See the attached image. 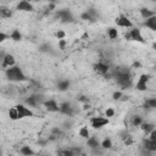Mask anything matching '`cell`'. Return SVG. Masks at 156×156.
I'll list each match as a JSON object with an SVG mask.
<instances>
[{
    "label": "cell",
    "instance_id": "6da1fadb",
    "mask_svg": "<svg viewBox=\"0 0 156 156\" xmlns=\"http://www.w3.org/2000/svg\"><path fill=\"white\" fill-rule=\"evenodd\" d=\"M5 78L12 83H21L28 80V77L26 76L23 69L17 65H13L5 69Z\"/></svg>",
    "mask_w": 156,
    "mask_h": 156
},
{
    "label": "cell",
    "instance_id": "ab89813d",
    "mask_svg": "<svg viewBox=\"0 0 156 156\" xmlns=\"http://www.w3.org/2000/svg\"><path fill=\"white\" fill-rule=\"evenodd\" d=\"M71 150H72V152H73V156H74V155H78V154H82V150H80L79 147H71Z\"/></svg>",
    "mask_w": 156,
    "mask_h": 156
},
{
    "label": "cell",
    "instance_id": "f35d334b",
    "mask_svg": "<svg viewBox=\"0 0 156 156\" xmlns=\"http://www.w3.org/2000/svg\"><path fill=\"white\" fill-rule=\"evenodd\" d=\"M65 48H66V40L65 39H60L58 40V49L60 50H65Z\"/></svg>",
    "mask_w": 156,
    "mask_h": 156
},
{
    "label": "cell",
    "instance_id": "484cf974",
    "mask_svg": "<svg viewBox=\"0 0 156 156\" xmlns=\"http://www.w3.org/2000/svg\"><path fill=\"white\" fill-rule=\"evenodd\" d=\"M100 146H101L104 150H108V149H111V147L113 146V144H112V139L108 138V136H106L102 141H100Z\"/></svg>",
    "mask_w": 156,
    "mask_h": 156
},
{
    "label": "cell",
    "instance_id": "ac0fdd59",
    "mask_svg": "<svg viewBox=\"0 0 156 156\" xmlns=\"http://www.w3.org/2000/svg\"><path fill=\"white\" fill-rule=\"evenodd\" d=\"M71 87V80L69 79H60L57 82V89L60 91H67Z\"/></svg>",
    "mask_w": 156,
    "mask_h": 156
},
{
    "label": "cell",
    "instance_id": "8d00e7d4",
    "mask_svg": "<svg viewBox=\"0 0 156 156\" xmlns=\"http://www.w3.org/2000/svg\"><path fill=\"white\" fill-rule=\"evenodd\" d=\"M54 35H55V38H57V39L60 40V39H65V37H66V33H65L63 30H61V29H60V30H57V32H56Z\"/></svg>",
    "mask_w": 156,
    "mask_h": 156
},
{
    "label": "cell",
    "instance_id": "2e32d148",
    "mask_svg": "<svg viewBox=\"0 0 156 156\" xmlns=\"http://www.w3.org/2000/svg\"><path fill=\"white\" fill-rule=\"evenodd\" d=\"M143 26L146 27V28H149L150 30L155 32V30H156V15H154V16L146 18V20L143 22Z\"/></svg>",
    "mask_w": 156,
    "mask_h": 156
},
{
    "label": "cell",
    "instance_id": "30bf717a",
    "mask_svg": "<svg viewBox=\"0 0 156 156\" xmlns=\"http://www.w3.org/2000/svg\"><path fill=\"white\" fill-rule=\"evenodd\" d=\"M16 10L17 11H22V12H34V5L32 4V1L28 0H20L18 4L16 5Z\"/></svg>",
    "mask_w": 156,
    "mask_h": 156
},
{
    "label": "cell",
    "instance_id": "b9f144b4",
    "mask_svg": "<svg viewBox=\"0 0 156 156\" xmlns=\"http://www.w3.org/2000/svg\"><path fill=\"white\" fill-rule=\"evenodd\" d=\"M4 55H5V52H0V66H1V62H2V58H4Z\"/></svg>",
    "mask_w": 156,
    "mask_h": 156
},
{
    "label": "cell",
    "instance_id": "5bb4252c",
    "mask_svg": "<svg viewBox=\"0 0 156 156\" xmlns=\"http://www.w3.org/2000/svg\"><path fill=\"white\" fill-rule=\"evenodd\" d=\"M13 65H16L15 56H13V55H11V54L5 52L4 58H2V62H1V68L6 69V68H9V67H11V66H13Z\"/></svg>",
    "mask_w": 156,
    "mask_h": 156
},
{
    "label": "cell",
    "instance_id": "52a82bcc",
    "mask_svg": "<svg viewBox=\"0 0 156 156\" xmlns=\"http://www.w3.org/2000/svg\"><path fill=\"white\" fill-rule=\"evenodd\" d=\"M129 37H130V40H134V41H138V43H141V44H145L146 40L144 39L143 37V33H141V29L138 28V27H132L129 28Z\"/></svg>",
    "mask_w": 156,
    "mask_h": 156
},
{
    "label": "cell",
    "instance_id": "d6a6232c",
    "mask_svg": "<svg viewBox=\"0 0 156 156\" xmlns=\"http://www.w3.org/2000/svg\"><path fill=\"white\" fill-rule=\"evenodd\" d=\"M72 126H73V121L71 119V117H68V118L61 124V128H62L63 130H67V129H71Z\"/></svg>",
    "mask_w": 156,
    "mask_h": 156
},
{
    "label": "cell",
    "instance_id": "ee69618b",
    "mask_svg": "<svg viewBox=\"0 0 156 156\" xmlns=\"http://www.w3.org/2000/svg\"><path fill=\"white\" fill-rule=\"evenodd\" d=\"M48 1H49V2H55L56 0H48Z\"/></svg>",
    "mask_w": 156,
    "mask_h": 156
},
{
    "label": "cell",
    "instance_id": "e0dca14e",
    "mask_svg": "<svg viewBox=\"0 0 156 156\" xmlns=\"http://www.w3.org/2000/svg\"><path fill=\"white\" fill-rule=\"evenodd\" d=\"M12 15H13V11L10 7L0 5V17L1 18H11Z\"/></svg>",
    "mask_w": 156,
    "mask_h": 156
},
{
    "label": "cell",
    "instance_id": "5b68a950",
    "mask_svg": "<svg viewBox=\"0 0 156 156\" xmlns=\"http://www.w3.org/2000/svg\"><path fill=\"white\" fill-rule=\"evenodd\" d=\"M110 123L107 117H101V116H96V117H91L90 118V126L94 129H101L105 126H107Z\"/></svg>",
    "mask_w": 156,
    "mask_h": 156
},
{
    "label": "cell",
    "instance_id": "74e56055",
    "mask_svg": "<svg viewBox=\"0 0 156 156\" xmlns=\"http://www.w3.org/2000/svg\"><path fill=\"white\" fill-rule=\"evenodd\" d=\"M113 116H115V110H113L112 107H108V108L106 110V112H105V117L111 118V117H113Z\"/></svg>",
    "mask_w": 156,
    "mask_h": 156
},
{
    "label": "cell",
    "instance_id": "d590c367",
    "mask_svg": "<svg viewBox=\"0 0 156 156\" xmlns=\"http://www.w3.org/2000/svg\"><path fill=\"white\" fill-rule=\"evenodd\" d=\"M7 39H10V34H7V33L0 30V44H2V43H4L5 40H7Z\"/></svg>",
    "mask_w": 156,
    "mask_h": 156
},
{
    "label": "cell",
    "instance_id": "8992f818",
    "mask_svg": "<svg viewBox=\"0 0 156 156\" xmlns=\"http://www.w3.org/2000/svg\"><path fill=\"white\" fill-rule=\"evenodd\" d=\"M16 110H17V113H18V119H22V118H26V117H33L34 113L33 111L24 104H18L15 106Z\"/></svg>",
    "mask_w": 156,
    "mask_h": 156
},
{
    "label": "cell",
    "instance_id": "7a4b0ae2",
    "mask_svg": "<svg viewBox=\"0 0 156 156\" xmlns=\"http://www.w3.org/2000/svg\"><path fill=\"white\" fill-rule=\"evenodd\" d=\"M116 82L119 87H122V89H127L132 85V76L129 73V69L127 67H118L115 69L113 73Z\"/></svg>",
    "mask_w": 156,
    "mask_h": 156
},
{
    "label": "cell",
    "instance_id": "3957f363",
    "mask_svg": "<svg viewBox=\"0 0 156 156\" xmlns=\"http://www.w3.org/2000/svg\"><path fill=\"white\" fill-rule=\"evenodd\" d=\"M55 15H56V17H58V20L62 23H72V22H74V15L72 13V11L69 9L56 10Z\"/></svg>",
    "mask_w": 156,
    "mask_h": 156
},
{
    "label": "cell",
    "instance_id": "7c38bea8",
    "mask_svg": "<svg viewBox=\"0 0 156 156\" xmlns=\"http://www.w3.org/2000/svg\"><path fill=\"white\" fill-rule=\"evenodd\" d=\"M94 71L100 76H106L110 72V66L104 61H99L98 63L94 65Z\"/></svg>",
    "mask_w": 156,
    "mask_h": 156
},
{
    "label": "cell",
    "instance_id": "277c9868",
    "mask_svg": "<svg viewBox=\"0 0 156 156\" xmlns=\"http://www.w3.org/2000/svg\"><path fill=\"white\" fill-rule=\"evenodd\" d=\"M58 112L61 115H65L67 117H73L74 115V107L69 101H62L58 105Z\"/></svg>",
    "mask_w": 156,
    "mask_h": 156
},
{
    "label": "cell",
    "instance_id": "9c48e42d",
    "mask_svg": "<svg viewBox=\"0 0 156 156\" xmlns=\"http://www.w3.org/2000/svg\"><path fill=\"white\" fill-rule=\"evenodd\" d=\"M116 24H117V27H119V28H127V29L134 27V23H133L124 13H119V16L116 18Z\"/></svg>",
    "mask_w": 156,
    "mask_h": 156
},
{
    "label": "cell",
    "instance_id": "8fae6325",
    "mask_svg": "<svg viewBox=\"0 0 156 156\" xmlns=\"http://www.w3.org/2000/svg\"><path fill=\"white\" fill-rule=\"evenodd\" d=\"M98 17V12L95 11V9L90 7V9H87L84 12L80 13V20L83 21H88V22H94Z\"/></svg>",
    "mask_w": 156,
    "mask_h": 156
},
{
    "label": "cell",
    "instance_id": "f6af8a7d",
    "mask_svg": "<svg viewBox=\"0 0 156 156\" xmlns=\"http://www.w3.org/2000/svg\"><path fill=\"white\" fill-rule=\"evenodd\" d=\"M34 1H43V0H34Z\"/></svg>",
    "mask_w": 156,
    "mask_h": 156
},
{
    "label": "cell",
    "instance_id": "cb8c5ba5",
    "mask_svg": "<svg viewBox=\"0 0 156 156\" xmlns=\"http://www.w3.org/2000/svg\"><path fill=\"white\" fill-rule=\"evenodd\" d=\"M143 107L146 110H154V108H156V99L155 98H151V99H146L145 100V102H144V105H143Z\"/></svg>",
    "mask_w": 156,
    "mask_h": 156
},
{
    "label": "cell",
    "instance_id": "f1b7e54d",
    "mask_svg": "<svg viewBox=\"0 0 156 156\" xmlns=\"http://www.w3.org/2000/svg\"><path fill=\"white\" fill-rule=\"evenodd\" d=\"M9 117H10L11 121H17L18 119V113H17V110H16L15 106L9 110Z\"/></svg>",
    "mask_w": 156,
    "mask_h": 156
},
{
    "label": "cell",
    "instance_id": "1f68e13d",
    "mask_svg": "<svg viewBox=\"0 0 156 156\" xmlns=\"http://www.w3.org/2000/svg\"><path fill=\"white\" fill-rule=\"evenodd\" d=\"M39 51H41V52H46V54H49V52L51 54V52H52V48H51V45L44 43V44H41V45L39 46Z\"/></svg>",
    "mask_w": 156,
    "mask_h": 156
},
{
    "label": "cell",
    "instance_id": "4fadbf2b",
    "mask_svg": "<svg viewBox=\"0 0 156 156\" xmlns=\"http://www.w3.org/2000/svg\"><path fill=\"white\" fill-rule=\"evenodd\" d=\"M41 105L49 112H58V104L55 99H45V101Z\"/></svg>",
    "mask_w": 156,
    "mask_h": 156
},
{
    "label": "cell",
    "instance_id": "836d02e7",
    "mask_svg": "<svg viewBox=\"0 0 156 156\" xmlns=\"http://www.w3.org/2000/svg\"><path fill=\"white\" fill-rule=\"evenodd\" d=\"M122 95H123V93H122L121 90H116V91L112 93V99H113L115 101H121Z\"/></svg>",
    "mask_w": 156,
    "mask_h": 156
},
{
    "label": "cell",
    "instance_id": "60d3db41",
    "mask_svg": "<svg viewBox=\"0 0 156 156\" xmlns=\"http://www.w3.org/2000/svg\"><path fill=\"white\" fill-rule=\"evenodd\" d=\"M78 101H79V102H85V104H87V102L89 101V99H88L87 96L82 95V96H79V98H78Z\"/></svg>",
    "mask_w": 156,
    "mask_h": 156
},
{
    "label": "cell",
    "instance_id": "4dcf8cb0",
    "mask_svg": "<svg viewBox=\"0 0 156 156\" xmlns=\"http://www.w3.org/2000/svg\"><path fill=\"white\" fill-rule=\"evenodd\" d=\"M78 134H79V136H82V138H84V139H88V138L90 136L88 127H80V129H79Z\"/></svg>",
    "mask_w": 156,
    "mask_h": 156
},
{
    "label": "cell",
    "instance_id": "d6986e66",
    "mask_svg": "<svg viewBox=\"0 0 156 156\" xmlns=\"http://www.w3.org/2000/svg\"><path fill=\"white\" fill-rule=\"evenodd\" d=\"M139 127H140V129H141V130H143V132H144L146 135H147V134H149L151 130L156 129L154 123H151V122H145V121H143V123H141Z\"/></svg>",
    "mask_w": 156,
    "mask_h": 156
},
{
    "label": "cell",
    "instance_id": "83f0119b",
    "mask_svg": "<svg viewBox=\"0 0 156 156\" xmlns=\"http://www.w3.org/2000/svg\"><path fill=\"white\" fill-rule=\"evenodd\" d=\"M143 117L141 116H139V115H135V116H133L132 117V126L133 127H139L141 123H143Z\"/></svg>",
    "mask_w": 156,
    "mask_h": 156
},
{
    "label": "cell",
    "instance_id": "4316f807",
    "mask_svg": "<svg viewBox=\"0 0 156 156\" xmlns=\"http://www.w3.org/2000/svg\"><path fill=\"white\" fill-rule=\"evenodd\" d=\"M20 154H21V155H24V156H30V155H34L35 151H34L30 146L24 145V146H22V147L20 149Z\"/></svg>",
    "mask_w": 156,
    "mask_h": 156
},
{
    "label": "cell",
    "instance_id": "f546056e",
    "mask_svg": "<svg viewBox=\"0 0 156 156\" xmlns=\"http://www.w3.org/2000/svg\"><path fill=\"white\" fill-rule=\"evenodd\" d=\"M51 134H52L56 139H58V138L63 134V129H62L61 127H54V128L51 129Z\"/></svg>",
    "mask_w": 156,
    "mask_h": 156
},
{
    "label": "cell",
    "instance_id": "603a6c76",
    "mask_svg": "<svg viewBox=\"0 0 156 156\" xmlns=\"http://www.w3.org/2000/svg\"><path fill=\"white\" fill-rule=\"evenodd\" d=\"M22 33L20 32V29H17V28H15L11 33H10V39L11 40H13V41H21L22 40Z\"/></svg>",
    "mask_w": 156,
    "mask_h": 156
},
{
    "label": "cell",
    "instance_id": "7402d4cb",
    "mask_svg": "<svg viewBox=\"0 0 156 156\" xmlns=\"http://www.w3.org/2000/svg\"><path fill=\"white\" fill-rule=\"evenodd\" d=\"M87 146L89 149H95V147L100 146V141H99V139L96 136H89L87 139Z\"/></svg>",
    "mask_w": 156,
    "mask_h": 156
},
{
    "label": "cell",
    "instance_id": "bcb514c9",
    "mask_svg": "<svg viewBox=\"0 0 156 156\" xmlns=\"http://www.w3.org/2000/svg\"><path fill=\"white\" fill-rule=\"evenodd\" d=\"M150 1H156V0H150Z\"/></svg>",
    "mask_w": 156,
    "mask_h": 156
},
{
    "label": "cell",
    "instance_id": "9a60e30c",
    "mask_svg": "<svg viewBox=\"0 0 156 156\" xmlns=\"http://www.w3.org/2000/svg\"><path fill=\"white\" fill-rule=\"evenodd\" d=\"M143 146L147 152H155L156 151V141L150 140L149 138L143 139Z\"/></svg>",
    "mask_w": 156,
    "mask_h": 156
},
{
    "label": "cell",
    "instance_id": "e575fe53",
    "mask_svg": "<svg viewBox=\"0 0 156 156\" xmlns=\"http://www.w3.org/2000/svg\"><path fill=\"white\" fill-rule=\"evenodd\" d=\"M58 155H63V156H73V152L71 149H65V150H60Z\"/></svg>",
    "mask_w": 156,
    "mask_h": 156
},
{
    "label": "cell",
    "instance_id": "7bdbcfd3",
    "mask_svg": "<svg viewBox=\"0 0 156 156\" xmlns=\"http://www.w3.org/2000/svg\"><path fill=\"white\" fill-rule=\"evenodd\" d=\"M133 67H141V65H140V62H134Z\"/></svg>",
    "mask_w": 156,
    "mask_h": 156
},
{
    "label": "cell",
    "instance_id": "ba28073f",
    "mask_svg": "<svg viewBox=\"0 0 156 156\" xmlns=\"http://www.w3.org/2000/svg\"><path fill=\"white\" fill-rule=\"evenodd\" d=\"M150 76L147 73H143L140 74V77L138 78L136 83H135V89L139 91H146L147 90V83H149Z\"/></svg>",
    "mask_w": 156,
    "mask_h": 156
},
{
    "label": "cell",
    "instance_id": "7dc6e473",
    "mask_svg": "<svg viewBox=\"0 0 156 156\" xmlns=\"http://www.w3.org/2000/svg\"><path fill=\"white\" fill-rule=\"evenodd\" d=\"M28 1H34V0H28Z\"/></svg>",
    "mask_w": 156,
    "mask_h": 156
},
{
    "label": "cell",
    "instance_id": "ffe728a7",
    "mask_svg": "<svg viewBox=\"0 0 156 156\" xmlns=\"http://www.w3.org/2000/svg\"><path fill=\"white\" fill-rule=\"evenodd\" d=\"M139 13H140L141 18H144V20H146V18H149V17L156 15V12H155L154 10H150V9H147V7H140V9H139Z\"/></svg>",
    "mask_w": 156,
    "mask_h": 156
},
{
    "label": "cell",
    "instance_id": "44dd1931",
    "mask_svg": "<svg viewBox=\"0 0 156 156\" xmlns=\"http://www.w3.org/2000/svg\"><path fill=\"white\" fill-rule=\"evenodd\" d=\"M24 105H27L28 107H35V106H38L39 104H38V101H37L35 95H34V94H30L29 96H27V98L24 99Z\"/></svg>",
    "mask_w": 156,
    "mask_h": 156
},
{
    "label": "cell",
    "instance_id": "d4e9b609",
    "mask_svg": "<svg viewBox=\"0 0 156 156\" xmlns=\"http://www.w3.org/2000/svg\"><path fill=\"white\" fill-rule=\"evenodd\" d=\"M106 33H107V37L110 39H112V40H115V39L118 38V30H117L116 27H108L107 30H106Z\"/></svg>",
    "mask_w": 156,
    "mask_h": 156
}]
</instances>
